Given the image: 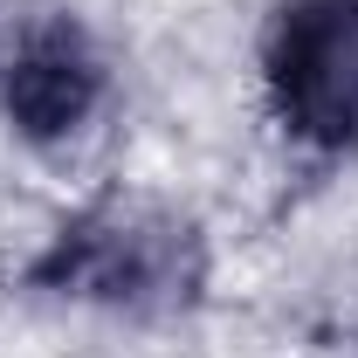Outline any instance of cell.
Masks as SVG:
<instances>
[{"mask_svg":"<svg viewBox=\"0 0 358 358\" xmlns=\"http://www.w3.org/2000/svg\"><path fill=\"white\" fill-rule=\"evenodd\" d=\"M282 110L303 138H358V0H296L275 42Z\"/></svg>","mask_w":358,"mask_h":358,"instance_id":"obj_1","label":"cell"},{"mask_svg":"<svg viewBox=\"0 0 358 358\" xmlns=\"http://www.w3.org/2000/svg\"><path fill=\"white\" fill-rule=\"evenodd\" d=\"M96 96V69L69 35H48L21 55V69L7 76V103L28 131H69Z\"/></svg>","mask_w":358,"mask_h":358,"instance_id":"obj_2","label":"cell"}]
</instances>
